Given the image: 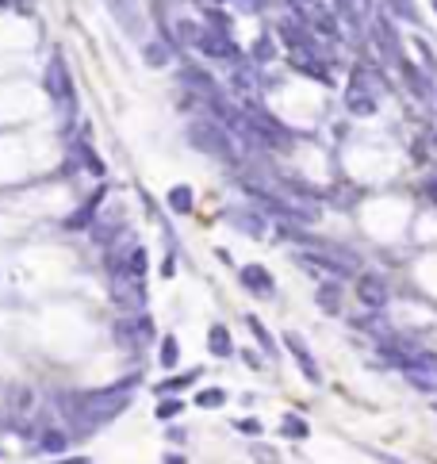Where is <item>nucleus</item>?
I'll return each instance as SVG.
<instances>
[{
  "instance_id": "25",
  "label": "nucleus",
  "mask_w": 437,
  "mask_h": 464,
  "mask_svg": "<svg viewBox=\"0 0 437 464\" xmlns=\"http://www.w3.org/2000/svg\"><path fill=\"white\" fill-rule=\"evenodd\" d=\"M319 307L330 311V315H338L342 311V288H338V284H322L319 288Z\"/></svg>"
},
{
  "instance_id": "21",
  "label": "nucleus",
  "mask_w": 437,
  "mask_h": 464,
  "mask_svg": "<svg viewBox=\"0 0 437 464\" xmlns=\"http://www.w3.org/2000/svg\"><path fill=\"white\" fill-rule=\"evenodd\" d=\"M192 207H196L192 189L188 184H173V189H169V211H173V215H188Z\"/></svg>"
},
{
  "instance_id": "3",
  "label": "nucleus",
  "mask_w": 437,
  "mask_h": 464,
  "mask_svg": "<svg viewBox=\"0 0 437 464\" xmlns=\"http://www.w3.org/2000/svg\"><path fill=\"white\" fill-rule=\"evenodd\" d=\"M380 93H384V81L368 66H357L349 77V88H345V108H349L353 116H376Z\"/></svg>"
},
{
  "instance_id": "37",
  "label": "nucleus",
  "mask_w": 437,
  "mask_h": 464,
  "mask_svg": "<svg viewBox=\"0 0 437 464\" xmlns=\"http://www.w3.org/2000/svg\"><path fill=\"white\" fill-rule=\"evenodd\" d=\"M234 4H238V12L257 15V12H261V4H265V0H234Z\"/></svg>"
},
{
  "instance_id": "31",
  "label": "nucleus",
  "mask_w": 437,
  "mask_h": 464,
  "mask_svg": "<svg viewBox=\"0 0 437 464\" xmlns=\"http://www.w3.org/2000/svg\"><path fill=\"white\" fill-rule=\"evenodd\" d=\"M31 407H35L31 388H12V411H31Z\"/></svg>"
},
{
  "instance_id": "8",
  "label": "nucleus",
  "mask_w": 437,
  "mask_h": 464,
  "mask_svg": "<svg viewBox=\"0 0 437 464\" xmlns=\"http://www.w3.org/2000/svg\"><path fill=\"white\" fill-rule=\"evenodd\" d=\"M357 299L368 311H384L387 307V284H384V276H376V273H361L357 276Z\"/></svg>"
},
{
  "instance_id": "11",
  "label": "nucleus",
  "mask_w": 437,
  "mask_h": 464,
  "mask_svg": "<svg viewBox=\"0 0 437 464\" xmlns=\"http://www.w3.org/2000/svg\"><path fill=\"white\" fill-rule=\"evenodd\" d=\"M116 303H123L127 311L139 315L146 307V280H123V276H116Z\"/></svg>"
},
{
  "instance_id": "38",
  "label": "nucleus",
  "mask_w": 437,
  "mask_h": 464,
  "mask_svg": "<svg viewBox=\"0 0 437 464\" xmlns=\"http://www.w3.org/2000/svg\"><path fill=\"white\" fill-rule=\"evenodd\" d=\"M296 8H303V12H319L322 8V0H291Z\"/></svg>"
},
{
  "instance_id": "22",
  "label": "nucleus",
  "mask_w": 437,
  "mask_h": 464,
  "mask_svg": "<svg viewBox=\"0 0 437 464\" xmlns=\"http://www.w3.org/2000/svg\"><path fill=\"white\" fill-rule=\"evenodd\" d=\"M207 349H211L215 357H230V353H234L230 330H226V327H218V322H215V327L207 330Z\"/></svg>"
},
{
  "instance_id": "29",
  "label": "nucleus",
  "mask_w": 437,
  "mask_h": 464,
  "mask_svg": "<svg viewBox=\"0 0 437 464\" xmlns=\"http://www.w3.org/2000/svg\"><path fill=\"white\" fill-rule=\"evenodd\" d=\"M176 361H181V346H176V338L169 334V338L161 341V364H165V369H173Z\"/></svg>"
},
{
  "instance_id": "19",
  "label": "nucleus",
  "mask_w": 437,
  "mask_h": 464,
  "mask_svg": "<svg viewBox=\"0 0 437 464\" xmlns=\"http://www.w3.org/2000/svg\"><path fill=\"white\" fill-rule=\"evenodd\" d=\"M73 158H77V161H81V165H85L92 177H104V173H108V169H104V161L96 158V150L85 142V135H81L77 142H73Z\"/></svg>"
},
{
  "instance_id": "18",
  "label": "nucleus",
  "mask_w": 437,
  "mask_h": 464,
  "mask_svg": "<svg viewBox=\"0 0 437 464\" xmlns=\"http://www.w3.org/2000/svg\"><path fill=\"white\" fill-rule=\"evenodd\" d=\"M230 223L238 226V231H246L249 238H265V231H269V223H265V219L257 215L254 207H238V211H230Z\"/></svg>"
},
{
  "instance_id": "28",
  "label": "nucleus",
  "mask_w": 437,
  "mask_h": 464,
  "mask_svg": "<svg viewBox=\"0 0 437 464\" xmlns=\"http://www.w3.org/2000/svg\"><path fill=\"white\" fill-rule=\"evenodd\" d=\"M200 31L204 27H196L192 20H176V46L181 43H200Z\"/></svg>"
},
{
  "instance_id": "14",
  "label": "nucleus",
  "mask_w": 437,
  "mask_h": 464,
  "mask_svg": "<svg viewBox=\"0 0 437 464\" xmlns=\"http://www.w3.org/2000/svg\"><path fill=\"white\" fill-rule=\"evenodd\" d=\"M181 85H188L192 93H200V96H207V100H215V77L211 73H204L200 66H181Z\"/></svg>"
},
{
  "instance_id": "1",
  "label": "nucleus",
  "mask_w": 437,
  "mask_h": 464,
  "mask_svg": "<svg viewBox=\"0 0 437 464\" xmlns=\"http://www.w3.org/2000/svg\"><path fill=\"white\" fill-rule=\"evenodd\" d=\"M43 88H46V96L54 100V108L62 111V119H66V123H73V116H77V88H73L69 66H66V58H62L58 50H54V58L46 62Z\"/></svg>"
},
{
  "instance_id": "35",
  "label": "nucleus",
  "mask_w": 437,
  "mask_h": 464,
  "mask_svg": "<svg viewBox=\"0 0 437 464\" xmlns=\"http://www.w3.org/2000/svg\"><path fill=\"white\" fill-rule=\"evenodd\" d=\"M192 380H196V372H184V376H176V380H165V384L158 388L161 395H169V392H181V388H188Z\"/></svg>"
},
{
  "instance_id": "2",
  "label": "nucleus",
  "mask_w": 437,
  "mask_h": 464,
  "mask_svg": "<svg viewBox=\"0 0 437 464\" xmlns=\"http://www.w3.org/2000/svg\"><path fill=\"white\" fill-rule=\"evenodd\" d=\"M188 142L196 146L200 153H211V158H218V161H234V135L226 131L218 119H192L188 123Z\"/></svg>"
},
{
  "instance_id": "20",
  "label": "nucleus",
  "mask_w": 437,
  "mask_h": 464,
  "mask_svg": "<svg viewBox=\"0 0 437 464\" xmlns=\"http://www.w3.org/2000/svg\"><path fill=\"white\" fill-rule=\"evenodd\" d=\"M142 58H146V66H153V69H165V66H173V50H169L165 43H158V39L142 43Z\"/></svg>"
},
{
  "instance_id": "9",
  "label": "nucleus",
  "mask_w": 437,
  "mask_h": 464,
  "mask_svg": "<svg viewBox=\"0 0 437 464\" xmlns=\"http://www.w3.org/2000/svg\"><path fill=\"white\" fill-rule=\"evenodd\" d=\"M35 442H39V453H46V457H58V453L69 449V434L62 426H54V422H39Z\"/></svg>"
},
{
  "instance_id": "13",
  "label": "nucleus",
  "mask_w": 437,
  "mask_h": 464,
  "mask_svg": "<svg viewBox=\"0 0 437 464\" xmlns=\"http://www.w3.org/2000/svg\"><path fill=\"white\" fill-rule=\"evenodd\" d=\"M104 4H108V12L116 15V23L127 31V35H139L142 15H139V4H134V0H104Z\"/></svg>"
},
{
  "instance_id": "7",
  "label": "nucleus",
  "mask_w": 437,
  "mask_h": 464,
  "mask_svg": "<svg viewBox=\"0 0 437 464\" xmlns=\"http://www.w3.org/2000/svg\"><path fill=\"white\" fill-rule=\"evenodd\" d=\"M372 39H376V46H380V54H384L387 62H395V66H403V43H399V35H395V27H391V20L387 15H376L372 20Z\"/></svg>"
},
{
  "instance_id": "34",
  "label": "nucleus",
  "mask_w": 437,
  "mask_h": 464,
  "mask_svg": "<svg viewBox=\"0 0 437 464\" xmlns=\"http://www.w3.org/2000/svg\"><path fill=\"white\" fill-rule=\"evenodd\" d=\"M284 434L288 437H307L311 430H307V422L299 418V414H288V418H284Z\"/></svg>"
},
{
  "instance_id": "33",
  "label": "nucleus",
  "mask_w": 437,
  "mask_h": 464,
  "mask_svg": "<svg viewBox=\"0 0 437 464\" xmlns=\"http://www.w3.org/2000/svg\"><path fill=\"white\" fill-rule=\"evenodd\" d=\"M196 403L200 407H223L226 403V392H223V388H207V392L196 395Z\"/></svg>"
},
{
  "instance_id": "43",
  "label": "nucleus",
  "mask_w": 437,
  "mask_h": 464,
  "mask_svg": "<svg viewBox=\"0 0 437 464\" xmlns=\"http://www.w3.org/2000/svg\"><path fill=\"white\" fill-rule=\"evenodd\" d=\"M433 12H437V0H433Z\"/></svg>"
},
{
  "instance_id": "17",
  "label": "nucleus",
  "mask_w": 437,
  "mask_h": 464,
  "mask_svg": "<svg viewBox=\"0 0 437 464\" xmlns=\"http://www.w3.org/2000/svg\"><path fill=\"white\" fill-rule=\"evenodd\" d=\"M104 200H108V189L100 184V189L92 192V200H88L85 207L77 211V215H69V219H66V226H69V231H81V226H92V223H96V211H100V203H104Z\"/></svg>"
},
{
  "instance_id": "10",
  "label": "nucleus",
  "mask_w": 437,
  "mask_h": 464,
  "mask_svg": "<svg viewBox=\"0 0 437 464\" xmlns=\"http://www.w3.org/2000/svg\"><path fill=\"white\" fill-rule=\"evenodd\" d=\"M284 346H288V353L296 357V364L303 369V376L311 380V384H322V372H319V364H314V357H311V349H307V341L299 338V334H284Z\"/></svg>"
},
{
  "instance_id": "4",
  "label": "nucleus",
  "mask_w": 437,
  "mask_h": 464,
  "mask_svg": "<svg viewBox=\"0 0 437 464\" xmlns=\"http://www.w3.org/2000/svg\"><path fill=\"white\" fill-rule=\"evenodd\" d=\"M403 376H407L410 384L418 388V392L437 395V353H426V349H418V353L410 357L407 364H403Z\"/></svg>"
},
{
  "instance_id": "6",
  "label": "nucleus",
  "mask_w": 437,
  "mask_h": 464,
  "mask_svg": "<svg viewBox=\"0 0 437 464\" xmlns=\"http://www.w3.org/2000/svg\"><path fill=\"white\" fill-rule=\"evenodd\" d=\"M196 46L207 54V58H215V62H234V58L242 62V50L234 46V39H230V35H223V31L204 27V31H200V43H196Z\"/></svg>"
},
{
  "instance_id": "27",
  "label": "nucleus",
  "mask_w": 437,
  "mask_h": 464,
  "mask_svg": "<svg viewBox=\"0 0 437 464\" xmlns=\"http://www.w3.org/2000/svg\"><path fill=\"white\" fill-rule=\"evenodd\" d=\"M272 58H277V46H272L269 35H261L254 43V62H257V66H265V62H272Z\"/></svg>"
},
{
  "instance_id": "36",
  "label": "nucleus",
  "mask_w": 437,
  "mask_h": 464,
  "mask_svg": "<svg viewBox=\"0 0 437 464\" xmlns=\"http://www.w3.org/2000/svg\"><path fill=\"white\" fill-rule=\"evenodd\" d=\"M234 426H238L242 434H249V437H257V434H261V422H257V418H242V422H234Z\"/></svg>"
},
{
  "instance_id": "15",
  "label": "nucleus",
  "mask_w": 437,
  "mask_h": 464,
  "mask_svg": "<svg viewBox=\"0 0 437 464\" xmlns=\"http://www.w3.org/2000/svg\"><path fill=\"white\" fill-rule=\"evenodd\" d=\"M334 8H338V20L349 23L353 31H361L364 23H372L368 20V0H334Z\"/></svg>"
},
{
  "instance_id": "30",
  "label": "nucleus",
  "mask_w": 437,
  "mask_h": 464,
  "mask_svg": "<svg viewBox=\"0 0 437 464\" xmlns=\"http://www.w3.org/2000/svg\"><path fill=\"white\" fill-rule=\"evenodd\" d=\"M207 27H211V31H223V35H230V15L218 12V8H207Z\"/></svg>"
},
{
  "instance_id": "40",
  "label": "nucleus",
  "mask_w": 437,
  "mask_h": 464,
  "mask_svg": "<svg viewBox=\"0 0 437 464\" xmlns=\"http://www.w3.org/2000/svg\"><path fill=\"white\" fill-rule=\"evenodd\" d=\"M165 464H184V457H176V453H169V457H165Z\"/></svg>"
},
{
  "instance_id": "5",
  "label": "nucleus",
  "mask_w": 437,
  "mask_h": 464,
  "mask_svg": "<svg viewBox=\"0 0 437 464\" xmlns=\"http://www.w3.org/2000/svg\"><path fill=\"white\" fill-rule=\"evenodd\" d=\"M116 338L123 341L127 349L146 346V341L153 338V322H150V315L139 311V315H127V319H119V322H116Z\"/></svg>"
},
{
  "instance_id": "12",
  "label": "nucleus",
  "mask_w": 437,
  "mask_h": 464,
  "mask_svg": "<svg viewBox=\"0 0 437 464\" xmlns=\"http://www.w3.org/2000/svg\"><path fill=\"white\" fill-rule=\"evenodd\" d=\"M230 85H234V96H246V108L249 104H257L254 96H257V88H261V81H257V69L254 66H246V62H238L234 66V73H230Z\"/></svg>"
},
{
  "instance_id": "16",
  "label": "nucleus",
  "mask_w": 437,
  "mask_h": 464,
  "mask_svg": "<svg viewBox=\"0 0 437 464\" xmlns=\"http://www.w3.org/2000/svg\"><path fill=\"white\" fill-rule=\"evenodd\" d=\"M238 280L246 284L249 292H257V296H272V276H269V268H261V265H246V268H238Z\"/></svg>"
},
{
  "instance_id": "39",
  "label": "nucleus",
  "mask_w": 437,
  "mask_h": 464,
  "mask_svg": "<svg viewBox=\"0 0 437 464\" xmlns=\"http://www.w3.org/2000/svg\"><path fill=\"white\" fill-rule=\"evenodd\" d=\"M257 453V460H261V464H277V453H272V449H254Z\"/></svg>"
},
{
  "instance_id": "26",
  "label": "nucleus",
  "mask_w": 437,
  "mask_h": 464,
  "mask_svg": "<svg viewBox=\"0 0 437 464\" xmlns=\"http://www.w3.org/2000/svg\"><path fill=\"white\" fill-rule=\"evenodd\" d=\"M387 8H391V15H399L403 23H418V8H415V0H387Z\"/></svg>"
},
{
  "instance_id": "41",
  "label": "nucleus",
  "mask_w": 437,
  "mask_h": 464,
  "mask_svg": "<svg viewBox=\"0 0 437 464\" xmlns=\"http://www.w3.org/2000/svg\"><path fill=\"white\" fill-rule=\"evenodd\" d=\"M15 4H20V8H31V0H15Z\"/></svg>"
},
{
  "instance_id": "42",
  "label": "nucleus",
  "mask_w": 437,
  "mask_h": 464,
  "mask_svg": "<svg viewBox=\"0 0 437 464\" xmlns=\"http://www.w3.org/2000/svg\"><path fill=\"white\" fill-rule=\"evenodd\" d=\"M4 4H8V0H0V8H4Z\"/></svg>"
},
{
  "instance_id": "24",
  "label": "nucleus",
  "mask_w": 437,
  "mask_h": 464,
  "mask_svg": "<svg viewBox=\"0 0 437 464\" xmlns=\"http://www.w3.org/2000/svg\"><path fill=\"white\" fill-rule=\"evenodd\" d=\"M246 327H249V330H254V338H257V346H261V349H265V353H269V357H272V353H277V341H272V334H269V330H265V322H261V319H257V315H246Z\"/></svg>"
},
{
  "instance_id": "32",
  "label": "nucleus",
  "mask_w": 437,
  "mask_h": 464,
  "mask_svg": "<svg viewBox=\"0 0 437 464\" xmlns=\"http://www.w3.org/2000/svg\"><path fill=\"white\" fill-rule=\"evenodd\" d=\"M181 411H184V403H181V399H161V403H158V418H161V422L176 418Z\"/></svg>"
},
{
  "instance_id": "23",
  "label": "nucleus",
  "mask_w": 437,
  "mask_h": 464,
  "mask_svg": "<svg viewBox=\"0 0 437 464\" xmlns=\"http://www.w3.org/2000/svg\"><path fill=\"white\" fill-rule=\"evenodd\" d=\"M311 27L319 31V35H326V39H338V35H342V27H338V15L326 12V8L311 12Z\"/></svg>"
}]
</instances>
